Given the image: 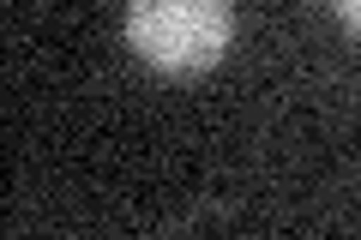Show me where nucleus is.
I'll use <instances>...</instances> for the list:
<instances>
[{
	"label": "nucleus",
	"mask_w": 361,
	"mask_h": 240,
	"mask_svg": "<svg viewBox=\"0 0 361 240\" xmlns=\"http://www.w3.org/2000/svg\"><path fill=\"white\" fill-rule=\"evenodd\" d=\"M331 6L343 13V25H349V30H361V0H331Z\"/></svg>",
	"instance_id": "f03ea898"
},
{
	"label": "nucleus",
	"mask_w": 361,
	"mask_h": 240,
	"mask_svg": "<svg viewBox=\"0 0 361 240\" xmlns=\"http://www.w3.org/2000/svg\"><path fill=\"white\" fill-rule=\"evenodd\" d=\"M127 42L157 72H205L229 49V0H133Z\"/></svg>",
	"instance_id": "f257e3e1"
}]
</instances>
